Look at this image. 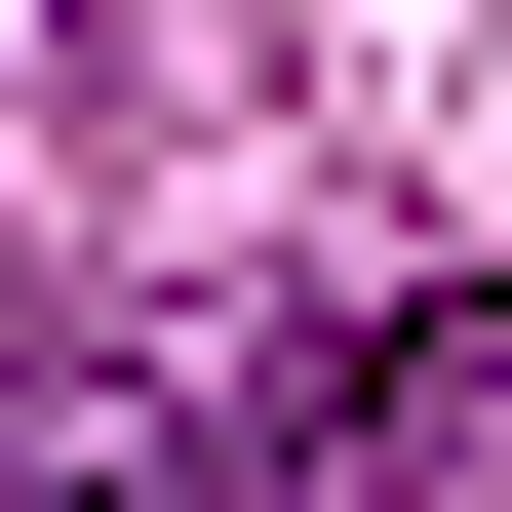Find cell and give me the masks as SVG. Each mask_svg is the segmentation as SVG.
<instances>
[{"mask_svg":"<svg viewBox=\"0 0 512 512\" xmlns=\"http://www.w3.org/2000/svg\"><path fill=\"white\" fill-rule=\"evenodd\" d=\"M0 512H276V434H237V394H119V434H40Z\"/></svg>","mask_w":512,"mask_h":512,"instance_id":"1","label":"cell"}]
</instances>
